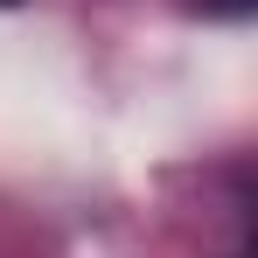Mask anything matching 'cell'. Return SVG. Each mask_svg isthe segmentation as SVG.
<instances>
[{"label":"cell","mask_w":258,"mask_h":258,"mask_svg":"<svg viewBox=\"0 0 258 258\" xmlns=\"http://www.w3.org/2000/svg\"><path fill=\"white\" fill-rule=\"evenodd\" d=\"M0 7H7V0H0Z\"/></svg>","instance_id":"6da1fadb"}]
</instances>
